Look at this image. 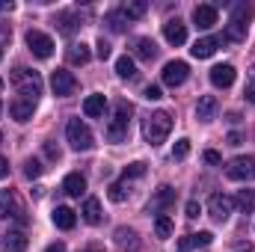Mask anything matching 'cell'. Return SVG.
I'll return each instance as SVG.
<instances>
[{"instance_id": "obj_1", "label": "cell", "mask_w": 255, "mask_h": 252, "mask_svg": "<svg viewBox=\"0 0 255 252\" xmlns=\"http://www.w3.org/2000/svg\"><path fill=\"white\" fill-rule=\"evenodd\" d=\"M169 130H172V116L166 110H157L142 122V136H145L148 145H160L169 136Z\"/></svg>"}, {"instance_id": "obj_2", "label": "cell", "mask_w": 255, "mask_h": 252, "mask_svg": "<svg viewBox=\"0 0 255 252\" xmlns=\"http://www.w3.org/2000/svg\"><path fill=\"white\" fill-rule=\"evenodd\" d=\"M253 6L250 3H238L235 9H232V21H229V27H226V39L229 42H244L247 39V27H250V21H253Z\"/></svg>"}, {"instance_id": "obj_3", "label": "cell", "mask_w": 255, "mask_h": 252, "mask_svg": "<svg viewBox=\"0 0 255 252\" xmlns=\"http://www.w3.org/2000/svg\"><path fill=\"white\" fill-rule=\"evenodd\" d=\"M130 116H133V107H130L128 101H116L113 119H110V125H107V139H110V142H122V139L128 136Z\"/></svg>"}, {"instance_id": "obj_4", "label": "cell", "mask_w": 255, "mask_h": 252, "mask_svg": "<svg viewBox=\"0 0 255 252\" xmlns=\"http://www.w3.org/2000/svg\"><path fill=\"white\" fill-rule=\"evenodd\" d=\"M12 83L18 86V92L24 95V98H39L42 95V74L39 71H33V68H15L12 71Z\"/></svg>"}, {"instance_id": "obj_5", "label": "cell", "mask_w": 255, "mask_h": 252, "mask_svg": "<svg viewBox=\"0 0 255 252\" xmlns=\"http://www.w3.org/2000/svg\"><path fill=\"white\" fill-rule=\"evenodd\" d=\"M65 136H68V142H71L74 151H89V148L95 145V136H92L89 125L80 122V119H68V125H65Z\"/></svg>"}, {"instance_id": "obj_6", "label": "cell", "mask_w": 255, "mask_h": 252, "mask_svg": "<svg viewBox=\"0 0 255 252\" xmlns=\"http://www.w3.org/2000/svg\"><path fill=\"white\" fill-rule=\"evenodd\" d=\"M27 48L33 51V57L48 60V57L54 54V39H51L48 33H42V30H30V33H27Z\"/></svg>"}, {"instance_id": "obj_7", "label": "cell", "mask_w": 255, "mask_h": 252, "mask_svg": "<svg viewBox=\"0 0 255 252\" xmlns=\"http://www.w3.org/2000/svg\"><path fill=\"white\" fill-rule=\"evenodd\" d=\"M51 89H54V95L68 98V95H74V89H77V77H74L68 68H57V71L51 74Z\"/></svg>"}, {"instance_id": "obj_8", "label": "cell", "mask_w": 255, "mask_h": 252, "mask_svg": "<svg viewBox=\"0 0 255 252\" xmlns=\"http://www.w3.org/2000/svg\"><path fill=\"white\" fill-rule=\"evenodd\" d=\"M208 211H211V217H214L217 223H226V220L232 217V211H235V199L226 196V193H214V196L208 199Z\"/></svg>"}, {"instance_id": "obj_9", "label": "cell", "mask_w": 255, "mask_h": 252, "mask_svg": "<svg viewBox=\"0 0 255 252\" xmlns=\"http://www.w3.org/2000/svg\"><path fill=\"white\" fill-rule=\"evenodd\" d=\"M160 77H163V83L166 86H181L187 77H190V65L184 63V60H172V63L163 65V71H160Z\"/></svg>"}, {"instance_id": "obj_10", "label": "cell", "mask_w": 255, "mask_h": 252, "mask_svg": "<svg viewBox=\"0 0 255 252\" xmlns=\"http://www.w3.org/2000/svg\"><path fill=\"white\" fill-rule=\"evenodd\" d=\"M226 175L232 181H253L255 178V157H235L226 166Z\"/></svg>"}, {"instance_id": "obj_11", "label": "cell", "mask_w": 255, "mask_h": 252, "mask_svg": "<svg viewBox=\"0 0 255 252\" xmlns=\"http://www.w3.org/2000/svg\"><path fill=\"white\" fill-rule=\"evenodd\" d=\"M226 42V36H205V39H196L190 48V54L196 60H208V57H214L217 54V48Z\"/></svg>"}, {"instance_id": "obj_12", "label": "cell", "mask_w": 255, "mask_h": 252, "mask_svg": "<svg viewBox=\"0 0 255 252\" xmlns=\"http://www.w3.org/2000/svg\"><path fill=\"white\" fill-rule=\"evenodd\" d=\"M0 217L24 220V208H21V202H18V196L12 190H0Z\"/></svg>"}, {"instance_id": "obj_13", "label": "cell", "mask_w": 255, "mask_h": 252, "mask_svg": "<svg viewBox=\"0 0 255 252\" xmlns=\"http://www.w3.org/2000/svg\"><path fill=\"white\" fill-rule=\"evenodd\" d=\"M33 110H36V101H33V98H24V95L9 104V116H12L15 122H30V119H33Z\"/></svg>"}, {"instance_id": "obj_14", "label": "cell", "mask_w": 255, "mask_h": 252, "mask_svg": "<svg viewBox=\"0 0 255 252\" xmlns=\"http://www.w3.org/2000/svg\"><path fill=\"white\" fill-rule=\"evenodd\" d=\"M193 21H196V27L211 30V27L217 24V6H214V3H199V6L193 9Z\"/></svg>"}, {"instance_id": "obj_15", "label": "cell", "mask_w": 255, "mask_h": 252, "mask_svg": "<svg viewBox=\"0 0 255 252\" xmlns=\"http://www.w3.org/2000/svg\"><path fill=\"white\" fill-rule=\"evenodd\" d=\"M235 77H238V71H235V65H229V63L211 68V83L220 86V89H229V86L235 83Z\"/></svg>"}, {"instance_id": "obj_16", "label": "cell", "mask_w": 255, "mask_h": 252, "mask_svg": "<svg viewBox=\"0 0 255 252\" xmlns=\"http://www.w3.org/2000/svg\"><path fill=\"white\" fill-rule=\"evenodd\" d=\"M169 205H175V190L169 187V184H163V187H157V193L151 196V202H148V211L160 214V211H166Z\"/></svg>"}, {"instance_id": "obj_17", "label": "cell", "mask_w": 255, "mask_h": 252, "mask_svg": "<svg viewBox=\"0 0 255 252\" xmlns=\"http://www.w3.org/2000/svg\"><path fill=\"white\" fill-rule=\"evenodd\" d=\"M163 39H166L169 45H175V48H178V45H184V42H187V27H184L178 18L166 21V24H163Z\"/></svg>"}, {"instance_id": "obj_18", "label": "cell", "mask_w": 255, "mask_h": 252, "mask_svg": "<svg viewBox=\"0 0 255 252\" xmlns=\"http://www.w3.org/2000/svg\"><path fill=\"white\" fill-rule=\"evenodd\" d=\"M214 244V235L211 232H199V235H184L178 241V252H190L196 247H211Z\"/></svg>"}, {"instance_id": "obj_19", "label": "cell", "mask_w": 255, "mask_h": 252, "mask_svg": "<svg viewBox=\"0 0 255 252\" xmlns=\"http://www.w3.org/2000/svg\"><path fill=\"white\" fill-rule=\"evenodd\" d=\"M51 220H54V226H57V229H63V232H71V229H74V223H77V214H74L71 208L60 205V208H54Z\"/></svg>"}, {"instance_id": "obj_20", "label": "cell", "mask_w": 255, "mask_h": 252, "mask_svg": "<svg viewBox=\"0 0 255 252\" xmlns=\"http://www.w3.org/2000/svg\"><path fill=\"white\" fill-rule=\"evenodd\" d=\"M217 116V98L214 95H202L199 104H196V119L199 122H211Z\"/></svg>"}, {"instance_id": "obj_21", "label": "cell", "mask_w": 255, "mask_h": 252, "mask_svg": "<svg viewBox=\"0 0 255 252\" xmlns=\"http://www.w3.org/2000/svg\"><path fill=\"white\" fill-rule=\"evenodd\" d=\"M0 250L3 252H27V238L21 232H9L0 238Z\"/></svg>"}, {"instance_id": "obj_22", "label": "cell", "mask_w": 255, "mask_h": 252, "mask_svg": "<svg viewBox=\"0 0 255 252\" xmlns=\"http://www.w3.org/2000/svg\"><path fill=\"white\" fill-rule=\"evenodd\" d=\"M63 190L68 193V196H74V199H77V196H83V193H86V178H83L80 172H68V175H65V181H63Z\"/></svg>"}, {"instance_id": "obj_23", "label": "cell", "mask_w": 255, "mask_h": 252, "mask_svg": "<svg viewBox=\"0 0 255 252\" xmlns=\"http://www.w3.org/2000/svg\"><path fill=\"white\" fill-rule=\"evenodd\" d=\"M104 107H107V98H104V95H89V98L83 101V113H86L89 119H101V116H104Z\"/></svg>"}, {"instance_id": "obj_24", "label": "cell", "mask_w": 255, "mask_h": 252, "mask_svg": "<svg viewBox=\"0 0 255 252\" xmlns=\"http://www.w3.org/2000/svg\"><path fill=\"white\" fill-rule=\"evenodd\" d=\"M80 214H83V220H86L89 226H98V223H101V202H98L95 196H89V199L83 202Z\"/></svg>"}, {"instance_id": "obj_25", "label": "cell", "mask_w": 255, "mask_h": 252, "mask_svg": "<svg viewBox=\"0 0 255 252\" xmlns=\"http://www.w3.org/2000/svg\"><path fill=\"white\" fill-rule=\"evenodd\" d=\"M65 57H68V63H71V65H86L92 54H89V48L80 42V45H71V48L65 51Z\"/></svg>"}, {"instance_id": "obj_26", "label": "cell", "mask_w": 255, "mask_h": 252, "mask_svg": "<svg viewBox=\"0 0 255 252\" xmlns=\"http://www.w3.org/2000/svg\"><path fill=\"white\" fill-rule=\"evenodd\" d=\"M133 51H136L139 60H154V57H157V45H154L151 39H136V42H133Z\"/></svg>"}, {"instance_id": "obj_27", "label": "cell", "mask_w": 255, "mask_h": 252, "mask_svg": "<svg viewBox=\"0 0 255 252\" xmlns=\"http://www.w3.org/2000/svg\"><path fill=\"white\" fill-rule=\"evenodd\" d=\"M116 74H119L122 80H133V77H136L133 60H130V57H119V60H116Z\"/></svg>"}, {"instance_id": "obj_28", "label": "cell", "mask_w": 255, "mask_h": 252, "mask_svg": "<svg viewBox=\"0 0 255 252\" xmlns=\"http://www.w3.org/2000/svg\"><path fill=\"white\" fill-rule=\"evenodd\" d=\"M145 9H148V3L145 0H128L125 6H122V12H125V18H142L145 15Z\"/></svg>"}, {"instance_id": "obj_29", "label": "cell", "mask_w": 255, "mask_h": 252, "mask_svg": "<svg viewBox=\"0 0 255 252\" xmlns=\"http://www.w3.org/2000/svg\"><path fill=\"white\" fill-rule=\"evenodd\" d=\"M104 21H107V27H110L113 33H122V30H125V24H128V18H125V12H122V9L107 12V18H104Z\"/></svg>"}, {"instance_id": "obj_30", "label": "cell", "mask_w": 255, "mask_h": 252, "mask_svg": "<svg viewBox=\"0 0 255 252\" xmlns=\"http://www.w3.org/2000/svg\"><path fill=\"white\" fill-rule=\"evenodd\" d=\"M154 235H157L160 241H166V238L172 235V220H169L166 214H157V220H154Z\"/></svg>"}, {"instance_id": "obj_31", "label": "cell", "mask_w": 255, "mask_h": 252, "mask_svg": "<svg viewBox=\"0 0 255 252\" xmlns=\"http://www.w3.org/2000/svg\"><path fill=\"white\" fill-rule=\"evenodd\" d=\"M238 208L247 211V214H253L255 211V190H241L238 193Z\"/></svg>"}, {"instance_id": "obj_32", "label": "cell", "mask_w": 255, "mask_h": 252, "mask_svg": "<svg viewBox=\"0 0 255 252\" xmlns=\"http://www.w3.org/2000/svg\"><path fill=\"white\" fill-rule=\"evenodd\" d=\"M116 244H119V247H130V250H136V235H133L130 229H116Z\"/></svg>"}, {"instance_id": "obj_33", "label": "cell", "mask_w": 255, "mask_h": 252, "mask_svg": "<svg viewBox=\"0 0 255 252\" xmlns=\"http://www.w3.org/2000/svg\"><path fill=\"white\" fill-rule=\"evenodd\" d=\"M187 154H190V139H178V142L172 145V157H175V160H184Z\"/></svg>"}, {"instance_id": "obj_34", "label": "cell", "mask_w": 255, "mask_h": 252, "mask_svg": "<svg viewBox=\"0 0 255 252\" xmlns=\"http://www.w3.org/2000/svg\"><path fill=\"white\" fill-rule=\"evenodd\" d=\"M142 175H145V163H142V160H136V163L125 166V181L128 178H142Z\"/></svg>"}, {"instance_id": "obj_35", "label": "cell", "mask_w": 255, "mask_h": 252, "mask_svg": "<svg viewBox=\"0 0 255 252\" xmlns=\"http://www.w3.org/2000/svg\"><path fill=\"white\" fill-rule=\"evenodd\" d=\"M24 175H27V178H39V175H42V163H39L36 157H30V160L24 163Z\"/></svg>"}, {"instance_id": "obj_36", "label": "cell", "mask_w": 255, "mask_h": 252, "mask_svg": "<svg viewBox=\"0 0 255 252\" xmlns=\"http://www.w3.org/2000/svg\"><path fill=\"white\" fill-rule=\"evenodd\" d=\"M77 27H80V24H74L71 15H60V33H63V36H71Z\"/></svg>"}, {"instance_id": "obj_37", "label": "cell", "mask_w": 255, "mask_h": 252, "mask_svg": "<svg viewBox=\"0 0 255 252\" xmlns=\"http://www.w3.org/2000/svg\"><path fill=\"white\" fill-rule=\"evenodd\" d=\"M110 202H125L128 199V190H125V184H110Z\"/></svg>"}, {"instance_id": "obj_38", "label": "cell", "mask_w": 255, "mask_h": 252, "mask_svg": "<svg viewBox=\"0 0 255 252\" xmlns=\"http://www.w3.org/2000/svg\"><path fill=\"white\" fill-rule=\"evenodd\" d=\"M142 95H145L148 101H157V98H163V95H160V86H154V83H151V86H145V92H142Z\"/></svg>"}, {"instance_id": "obj_39", "label": "cell", "mask_w": 255, "mask_h": 252, "mask_svg": "<svg viewBox=\"0 0 255 252\" xmlns=\"http://www.w3.org/2000/svg\"><path fill=\"white\" fill-rule=\"evenodd\" d=\"M95 48H98V57H101V60H107V57H110V45H107L104 39H98V45H95Z\"/></svg>"}, {"instance_id": "obj_40", "label": "cell", "mask_w": 255, "mask_h": 252, "mask_svg": "<svg viewBox=\"0 0 255 252\" xmlns=\"http://www.w3.org/2000/svg\"><path fill=\"white\" fill-rule=\"evenodd\" d=\"M45 154H48L51 160H60V148H57L54 142H45Z\"/></svg>"}, {"instance_id": "obj_41", "label": "cell", "mask_w": 255, "mask_h": 252, "mask_svg": "<svg viewBox=\"0 0 255 252\" xmlns=\"http://www.w3.org/2000/svg\"><path fill=\"white\" fill-rule=\"evenodd\" d=\"M223 157H220V151H205V163H211V166H217Z\"/></svg>"}, {"instance_id": "obj_42", "label": "cell", "mask_w": 255, "mask_h": 252, "mask_svg": "<svg viewBox=\"0 0 255 252\" xmlns=\"http://www.w3.org/2000/svg\"><path fill=\"white\" fill-rule=\"evenodd\" d=\"M199 214H202V208H199V202H187V217H190V220H196Z\"/></svg>"}, {"instance_id": "obj_43", "label": "cell", "mask_w": 255, "mask_h": 252, "mask_svg": "<svg viewBox=\"0 0 255 252\" xmlns=\"http://www.w3.org/2000/svg\"><path fill=\"white\" fill-rule=\"evenodd\" d=\"M226 142H229V145H241V133H238V130H232V133L226 136Z\"/></svg>"}, {"instance_id": "obj_44", "label": "cell", "mask_w": 255, "mask_h": 252, "mask_svg": "<svg viewBox=\"0 0 255 252\" xmlns=\"http://www.w3.org/2000/svg\"><path fill=\"white\" fill-rule=\"evenodd\" d=\"M6 175H9V160L0 154V178H6Z\"/></svg>"}, {"instance_id": "obj_45", "label": "cell", "mask_w": 255, "mask_h": 252, "mask_svg": "<svg viewBox=\"0 0 255 252\" xmlns=\"http://www.w3.org/2000/svg\"><path fill=\"white\" fill-rule=\"evenodd\" d=\"M247 98L255 104V83H250V86H247Z\"/></svg>"}, {"instance_id": "obj_46", "label": "cell", "mask_w": 255, "mask_h": 252, "mask_svg": "<svg viewBox=\"0 0 255 252\" xmlns=\"http://www.w3.org/2000/svg\"><path fill=\"white\" fill-rule=\"evenodd\" d=\"M45 252H65V247H63V244H51Z\"/></svg>"}, {"instance_id": "obj_47", "label": "cell", "mask_w": 255, "mask_h": 252, "mask_svg": "<svg viewBox=\"0 0 255 252\" xmlns=\"http://www.w3.org/2000/svg\"><path fill=\"white\" fill-rule=\"evenodd\" d=\"M238 252H253V244H238Z\"/></svg>"}, {"instance_id": "obj_48", "label": "cell", "mask_w": 255, "mask_h": 252, "mask_svg": "<svg viewBox=\"0 0 255 252\" xmlns=\"http://www.w3.org/2000/svg\"><path fill=\"white\" fill-rule=\"evenodd\" d=\"M83 252H101V247H89V250H83Z\"/></svg>"}, {"instance_id": "obj_49", "label": "cell", "mask_w": 255, "mask_h": 252, "mask_svg": "<svg viewBox=\"0 0 255 252\" xmlns=\"http://www.w3.org/2000/svg\"><path fill=\"white\" fill-rule=\"evenodd\" d=\"M0 60H3V48H0Z\"/></svg>"}, {"instance_id": "obj_50", "label": "cell", "mask_w": 255, "mask_h": 252, "mask_svg": "<svg viewBox=\"0 0 255 252\" xmlns=\"http://www.w3.org/2000/svg\"><path fill=\"white\" fill-rule=\"evenodd\" d=\"M0 89H3V80H0Z\"/></svg>"}, {"instance_id": "obj_51", "label": "cell", "mask_w": 255, "mask_h": 252, "mask_svg": "<svg viewBox=\"0 0 255 252\" xmlns=\"http://www.w3.org/2000/svg\"><path fill=\"white\" fill-rule=\"evenodd\" d=\"M0 110H3V104H0Z\"/></svg>"}, {"instance_id": "obj_52", "label": "cell", "mask_w": 255, "mask_h": 252, "mask_svg": "<svg viewBox=\"0 0 255 252\" xmlns=\"http://www.w3.org/2000/svg\"><path fill=\"white\" fill-rule=\"evenodd\" d=\"M0 139H3V133H0Z\"/></svg>"}]
</instances>
